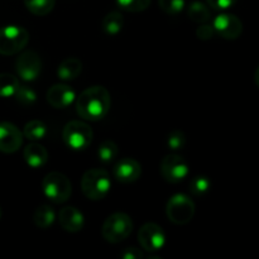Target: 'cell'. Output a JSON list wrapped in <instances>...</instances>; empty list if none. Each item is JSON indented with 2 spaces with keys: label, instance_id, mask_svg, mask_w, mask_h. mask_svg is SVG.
<instances>
[{
  "label": "cell",
  "instance_id": "603a6c76",
  "mask_svg": "<svg viewBox=\"0 0 259 259\" xmlns=\"http://www.w3.org/2000/svg\"><path fill=\"white\" fill-rule=\"evenodd\" d=\"M19 88V81L12 73H0V98H12Z\"/></svg>",
  "mask_w": 259,
  "mask_h": 259
},
{
  "label": "cell",
  "instance_id": "8992f818",
  "mask_svg": "<svg viewBox=\"0 0 259 259\" xmlns=\"http://www.w3.org/2000/svg\"><path fill=\"white\" fill-rule=\"evenodd\" d=\"M29 42V33L20 25L0 28V55L12 56L20 52Z\"/></svg>",
  "mask_w": 259,
  "mask_h": 259
},
{
  "label": "cell",
  "instance_id": "4316f807",
  "mask_svg": "<svg viewBox=\"0 0 259 259\" xmlns=\"http://www.w3.org/2000/svg\"><path fill=\"white\" fill-rule=\"evenodd\" d=\"M119 7L129 13H141L151 5V0H116Z\"/></svg>",
  "mask_w": 259,
  "mask_h": 259
},
{
  "label": "cell",
  "instance_id": "7402d4cb",
  "mask_svg": "<svg viewBox=\"0 0 259 259\" xmlns=\"http://www.w3.org/2000/svg\"><path fill=\"white\" fill-rule=\"evenodd\" d=\"M56 0H24V5L32 14L43 17L53 10Z\"/></svg>",
  "mask_w": 259,
  "mask_h": 259
},
{
  "label": "cell",
  "instance_id": "e0dca14e",
  "mask_svg": "<svg viewBox=\"0 0 259 259\" xmlns=\"http://www.w3.org/2000/svg\"><path fill=\"white\" fill-rule=\"evenodd\" d=\"M82 71V62L76 57H67L60 63L57 76L62 81H72L80 76Z\"/></svg>",
  "mask_w": 259,
  "mask_h": 259
},
{
  "label": "cell",
  "instance_id": "7a4b0ae2",
  "mask_svg": "<svg viewBox=\"0 0 259 259\" xmlns=\"http://www.w3.org/2000/svg\"><path fill=\"white\" fill-rule=\"evenodd\" d=\"M111 180L109 174L100 168H91L81 179V190L88 199L93 201L103 200L109 194Z\"/></svg>",
  "mask_w": 259,
  "mask_h": 259
},
{
  "label": "cell",
  "instance_id": "ffe728a7",
  "mask_svg": "<svg viewBox=\"0 0 259 259\" xmlns=\"http://www.w3.org/2000/svg\"><path fill=\"white\" fill-rule=\"evenodd\" d=\"M34 224L40 229H48L56 220V212L48 205H40L34 211Z\"/></svg>",
  "mask_w": 259,
  "mask_h": 259
},
{
  "label": "cell",
  "instance_id": "836d02e7",
  "mask_svg": "<svg viewBox=\"0 0 259 259\" xmlns=\"http://www.w3.org/2000/svg\"><path fill=\"white\" fill-rule=\"evenodd\" d=\"M0 218H2V210H0Z\"/></svg>",
  "mask_w": 259,
  "mask_h": 259
},
{
  "label": "cell",
  "instance_id": "44dd1931",
  "mask_svg": "<svg viewBox=\"0 0 259 259\" xmlns=\"http://www.w3.org/2000/svg\"><path fill=\"white\" fill-rule=\"evenodd\" d=\"M47 125L42 120H30L25 124L23 136L27 139H29V141L35 142L45 138L47 136Z\"/></svg>",
  "mask_w": 259,
  "mask_h": 259
},
{
  "label": "cell",
  "instance_id": "5b68a950",
  "mask_svg": "<svg viewBox=\"0 0 259 259\" xmlns=\"http://www.w3.org/2000/svg\"><path fill=\"white\" fill-rule=\"evenodd\" d=\"M93 129L81 120L68 121L62 131V138L66 146L73 151H83L93 142Z\"/></svg>",
  "mask_w": 259,
  "mask_h": 259
},
{
  "label": "cell",
  "instance_id": "484cf974",
  "mask_svg": "<svg viewBox=\"0 0 259 259\" xmlns=\"http://www.w3.org/2000/svg\"><path fill=\"white\" fill-rule=\"evenodd\" d=\"M211 182L206 176H196L190 181V191L195 196H202L210 190Z\"/></svg>",
  "mask_w": 259,
  "mask_h": 259
},
{
  "label": "cell",
  "instance_id": "d6a6232c",
  "mask_svg": "<svg viewBox=\"0 0 259 259\" xmlns=\"http://www.w3.org/2000/svg\"><path fill=\"white\" fill-rule=\"evenodd\" d=\"M254 82H255V85H257L259 88V66H258L257 70H255V72H254Z\"/></svg>",
  "mask_w": 259,
  "mask_h": 259
},
{
  "label": "cell",
  "instance_id": "d6986e66",
  "mask_svg": "<svg viewBox=\"0 0 259 259\" xmlns=\"http://www.w3.org/2000/svg\"><path fill=\"white\" fill-rule=\"evenodd\" d=\"M124 27V18L119 12H110L101 20V29L108 35H116Z\"/></svg>",
  "mask_w": 259,
  "mask_h": 259
},
{
  "label": "cell",
  "instance_id": "cb8c5ba5",
  "mask_svg": "<svg viewBox=\"0 0 259 259\" xmlns=\"http://www.w3.org/2000/svg\"><path fill=\"white\" fill-rule=\"evenodd\" d=\"M118 146H116L115 142L110 141V139H106V141L101 142V144L99 146L98 157L104 163H110V162H113L118 157Z\"/></svg>",
  "mask_w": 259,
  "mask_h": 259
},
{
  "label": "cell",
  "instance_id": "ac0fdd59",
  "mask_svg": "<svg viewBox=\"0 0 259 259\" xmlns=\"http://www.w3.org/2000/svg\"><path fill=\"white\" fill-rule=\"evenodd\" d=\"M187 17L190 20L195 23H206L211 18V12L207 4H204L202 2L195 0L187 7Z\"/></svg>",
  "mask_w": 259,
  "mask_h": 259
},
{
  "label": "cell",
  "instance_id": "ba28073f",
  "mask_svg": "<svg viewBox=\"0 0 259 259\" xmlns=\"http://www.w3.org/2000/svg\"><path fill=\"white\" fill-rule=\"evenodd\" d=\"M162 177L169 184H179L186 179L190 168L187 162L179 154H167L161 161L159 166Z\"/></svg>",
  "mask_w": 259,
  "mask_h": 259
},
{
  "label": "cell",
  "instance_id": "9a60e30c",
  "mask_svg": "<svg viewBox=\"0 0 259 259\" xmlns=\"http://www.w3.org/2000/svg\"><path fill=\"white\" fill-rule=\"evenodd\" d=\"M58 223L63 230L68 233H77L85 225L82 212L73 206H66L58 212Z\"/></svg>",
  "mask_w": 259,
  "mask_h": 259
},
{
  "label": "cell",
  "instance_id": "5bb4252c",
  "mask_svg": "<svg viewBox=\"0 0 259 259\" xmlns=\"http://www.w3.org/2000/svg\"><path fill=\"white\" fill-rule=\"evenodd\" d=\"M141 175V163L134 158H123L114 168V176L121 184H133L138 181Z\"/></svg>",
  "mask_w": 259,
  "mask_h": 259
},
{
  "label": "cell",
  "instance_id": "2e32d148",
  "mask_svg": "<svg viewBox=\"0 0 259 259\" xmlns=\"http://www.w3.org/2000/svg\"><path fill=\"white\" fill-rule=\"evenodd\" d=\"M25 163L32 168H40L48 162V152L42 144L30 143L28 144L23 152Z\"/></svg>",
  "mask_w": 259,
  "mask_h": 259
},
{
  "label": "cell",
  "instance_id": "4fadbf2b",
  "mask_svg": "<svg viewBox=\"0 0 259 259\" xmlns=\"http://www.w3.org/2000/svg\"><path fill=\"white\" fill-rule=\"evenodd\" d=\"M76 100V93L71 86L56 83L47 91V101L56 109H66Z\"/></svg>",
  "mask_w": 259,
  "mask_h": 259
},
{
  "label": "cell",
  "instance_id": "d4e9b609",
  "mask_svg": "<svg viewBox=\"0 0 259 259\" xmlns=\"http://www.w3.org/2000/svg\"><path fill=\"white\" fill-rule=\"evenodd\" d=\"M15 100L20 104L22 106H30L37 101V94L33 89L28 88V86H20L14 94Z\"/></svg>",
  "mask_w": 259,
  "mask_h": 259
},
{
  "label": "cell",
  "instance_id": "30bf717a",
  "mask_svg": "<svg viewBox=\"0 0 259 259\" xmlns=\"http://www.w3.org/2000/svg\"><path fill=\"white\" fill-rule=\"evenodd\" d=\"M18 76L24 81H34L42 71V61L35 51L28 50L20 53L15 62Z\"/></svg>",
  "mask_w": 259,
  "mask_h": 259
},
{
  "label": "cell",
  "instance_id": "6da1fadb",
  "mask_svg": "<svg viewBox=\"0 0 259 259\" xmlns=\"http://www.w3.org/2000/svg\"><path fill=\"white\" fill-rule=\"evenodd\" d=\"M110 104V94L104 86H90L76 98V111L85 120L98 121L105 118Z\"/></svg>",
  "mask_w": 259,
  "mask_h": 259
},
{
  "label": "cell",
  "instance_id": "277c9868",
  "mask_svg": "<svg viewBox=\"0 0 259 259\" xmlns=\"http://www.w3.org/2000/svg\"><path fill=\"white\" fill-rule=\"evenodd\" d=\"M42 189L46 197L55 204H63L72 194V186L66 175L61 172H50L42 181Z\"/></svg>",
  "mask_w": 259,
  "mask_h": 259
},
{
  "label": "cell",
  "instance_id": "f1b7e54d",
  "mask_svg": "<svg viewBox=\"0 0 259 259\" xmlns=\"http://www.w3.org/2000/svg\"><path fill=\"white\" fill-rule=\"evenodd\" d=\"M167 144H168V147L172 149V151H179V149H182L185 147V144H186V136H185L182 131L175 129V131H172L171 133L168 134Z\"/></svg>",
  "mask_w": 259,
  "mask_h": 259
},
{
  "label": "cell",
  "instance_id": "83f0119b",
  "mask_svg": "<svg viewBox=\"0 0 259 259\" xmlns=\"http://www.w3.org/2000/svg\"><path fill=\"white\" fill-rule=\"evenodd\" d=\"M158 5L166 14L176 15L184 10L185 0H158Z\"/></svg>",
  "mask_w": 259,
  "mask_h": 259
},
{
  "label": "cell",
  "instance_id": "f546056e",
  "mask_svg": "<svg viewBox=\"0 0 259 259\" xmlns=\"http://www.w3.org/2000/svg\"><path fill=\"white\" fill-rule=\"evenodd\" d=\"M215 34H217V33H215L214 27H212V25L206 24V23H202V25H200V27L196 29L197 38L202 40L211 39Z\"/></svg>",
  "mask_w": 259,
  "mask_h": 259
},
{
  "label": "cell",
  "instance_id": "52a82bcc",
  "mask_svg": "<svg viewBox=\"0 0 259 259\" xmlns=\"http://www.w3.org/2000/svg\"><path fill=\"white\" fill-rule=\"evenodd\" d=\"M166 215L171 223L185 225L191 222L195 215V204L187 195L176 194L166 205Z\"/></svg>",
  "mask_w": 259,
  "mask_h": 259
},
{
  "label": "cell",
  "instance_id": "8fae6325",
  "mask_svg": "<svg viewBox=\"0 0 259 259\" xmlns=\"http://www.w3.org/2000/svg\"><path fill=\"white\" fill-rule=\"evenodd\" d=\"M215 33L224 39H237L243 32V23L237 15L223 13L214 19Z\"/></svg>",
  "mask_w": 259,
  "mask_h": 259
},
{
  "label": "cell",
  "instance_id": "9c48e42d",
  "mask_svg": "<svg viewBox=\"0 0 259 259\" xmlns=\"http://www.w3.org/2000/svg\"><path fill=\"white\" fill-rule=\"evenodd\" d=\"M138 242L147 252H158L166 244V234L159 225L154 223H147L139 229Z\"/></svg>",
  "mask_w": 259,
  "mask_h": 259
},
{
  "label": "cell",
  "instance_id": "1f68e13d",
  "mask_svg": "<svg viewBox=\"0 0 259 259\" xmlns=\"http://www.w3.org/2000/svg\"><path fill=\"white\" fill-rule=\"evenodd\" d=\"M121 258L123 259H142L144 258V254L142 250L137 249V248H126L121 253Z\"/></svg>",
  "mask_w": 259,
  "mask_h": 259
},
{
  "label": "cell",
  "instance_id": "7c38bea8",
  "mask_svg": "<svg viewBox=\"0 0 259 259\" xmlns=\"http://www.w3.org/2000/svg\"><path fill=\"white\" fill-rule=\"evenodd\" d=\"M23 133L9 121L0 123V152L3 153H14L22 147Z\"/></svg>",
  "mask_w": 259,
  "mask_h": 259
},
{
  "label": "cell",
  "instance_id": "3957f363",
  "mask_svg": "<svg viewBox=\"0 0 259 259\" xmlns=\"http://www.w3.org/2000/svg\"><path fill=\"white\" fill-rule=\"evenodd\" d=\"M133 230V222L129 215L124 212H114L106 218L101 228L103 238L109 243H120L131 235Z\"/></svg>",
  "mask_w": 259,
  "mask_h": 259
},
{
  "label": "cell",
  "instance_id": "4dcf8cb0",
  "mask_svg": "<svg viewBox=\"0 0 259 259\" xmlns=\"http://www.w3.org/2000/svg\"><path fill=\"white\" fill-rule=\"evenodd\" d=\"M238 0H206L207 5L215 10H227L234 7Z\"/></svg>",
  "mask_w": 259,
  "mask_h": 259
}]
</instances>
